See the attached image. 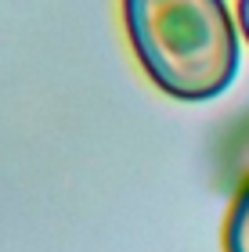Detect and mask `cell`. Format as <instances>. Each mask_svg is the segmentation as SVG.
Returning a JSON list of instances; mask_svg holds the SVG:
<instances>
[{"label": "cell", "instance_id": "obj_2", "mask_svg": "<svg viewBox=\"0 0 249 252\" xmlns=\"http://www.w3.org/2000/svg\"><path fill=\"white\" fill-rule=\"evenodd\" d=\"M224 252H249V177L239 188L224 223Z\"/></svg>", "mask_w": 249, "mask_h": 252}, {"label": "cell", "instance_id": "obj_1", "mask_svg": "<svg viewBox=\"0 0 249 252\" xmlns=\"http://www.w3.org/2000/svg\"><path fill=\"white\" fill-rule=\"evenodd\" d=\"M144 76L177 101L220 97L239 72V32L224 0H119Z\"/></svg>", "mask_w": 249, "mask_h": 252}, {"label": "cell", "instance_id": "obj_3", "mask_svg": "<svg viewBox=\"0 0 249 252\" xmlns=\"http://www.w3.org/2000/svg\"><path fill=\"white\" fill-rule=\"evenodd\" d=\"M239 26H242V36L249 40V0H239Z\"/></svg>", "mask_w": 249, "mask_h": 252}]
</instances>
